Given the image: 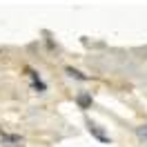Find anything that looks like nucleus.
I'll return each mask as SVG.
<instances>
[{
    "mask_svg": "<svg viewBox=\"0 0 147 147\" xmlns=\"http://www.w3.org/2000/svg\"><path fill=\"white\" fill-rule=\"evenodd\" d=\"M87 127H89V131H92V134H94L96 138H98L100 143H109V140H111V138L107 136V134H105V131H102V129L98 127L96 123H92V120H89V123H87Z\"/></svg>",
    "mask_w": 147,
    "mask_h": 147,
    "instance_id": "f257e3e1",
    "label": "nucleus"
},
{
    "mask_svg": "<svg viewBox=\"0 0 147 147\" xmlns=\"http://www.w3.org/2000/svg\"><path fill=\"white\" fill-rule=\"evenodd\" d=\"M27 71L31 74V78H34V85H36V87H38V89H40V92H45V89H47V85L42 83V80H40V76H38V74L34 71V69H27Z\"/></svg>",
    "mask_w": 147,
    "mask_h": 147,
    "instance_id": "f03ea898",
    "label": "nucleus"
},
{
    "mask_svg": "<svg viewBox=\"0 0 147 147\" xmlns=\"http://www.w3.org/2000/svg\"><path fill=\"white\" fill-rule=\"evenodd\" d=\"M78 105H80L83 109H89V105H92V96H87V94H78Z\"/></svg>",
    "mask_w": 147,
    "mask_h": 147,
    "instance_id": "7ed1b4c3",
    "label": "nucleus"
},
{
    "mask_svg": "<svg viewBox=\"0 0 147 147\" xmlns=\"http://www.w3.org/2000/svg\"><path fill=\"white\" fill-rule=\"evenodd\" d=\"M67 74H69L71 78H78V80H87V76H85V74H80L78 69H74V67H67Z\"/></svg>",
    "mask_w": 147,
    "mask_h": 147,
    "instance_id": "20e7f679",
    "label": "nucleus"
},
{
    "mask_svg": "<svg viewBox=\"0 0 147 147\" xmlns=\"http://www.w3.org/2000/svg\"><path fill=\"white\" fill-rule=\"evenodd\" d=\"M136 131H138V136L143 138V140H147V125H143V127H138Z\"/></svg>",
    "mask_w": 147,
    "mask_h": 147,
    "instance_id": "39448f33",
    "label": "nucleus"
}]
</instances>
